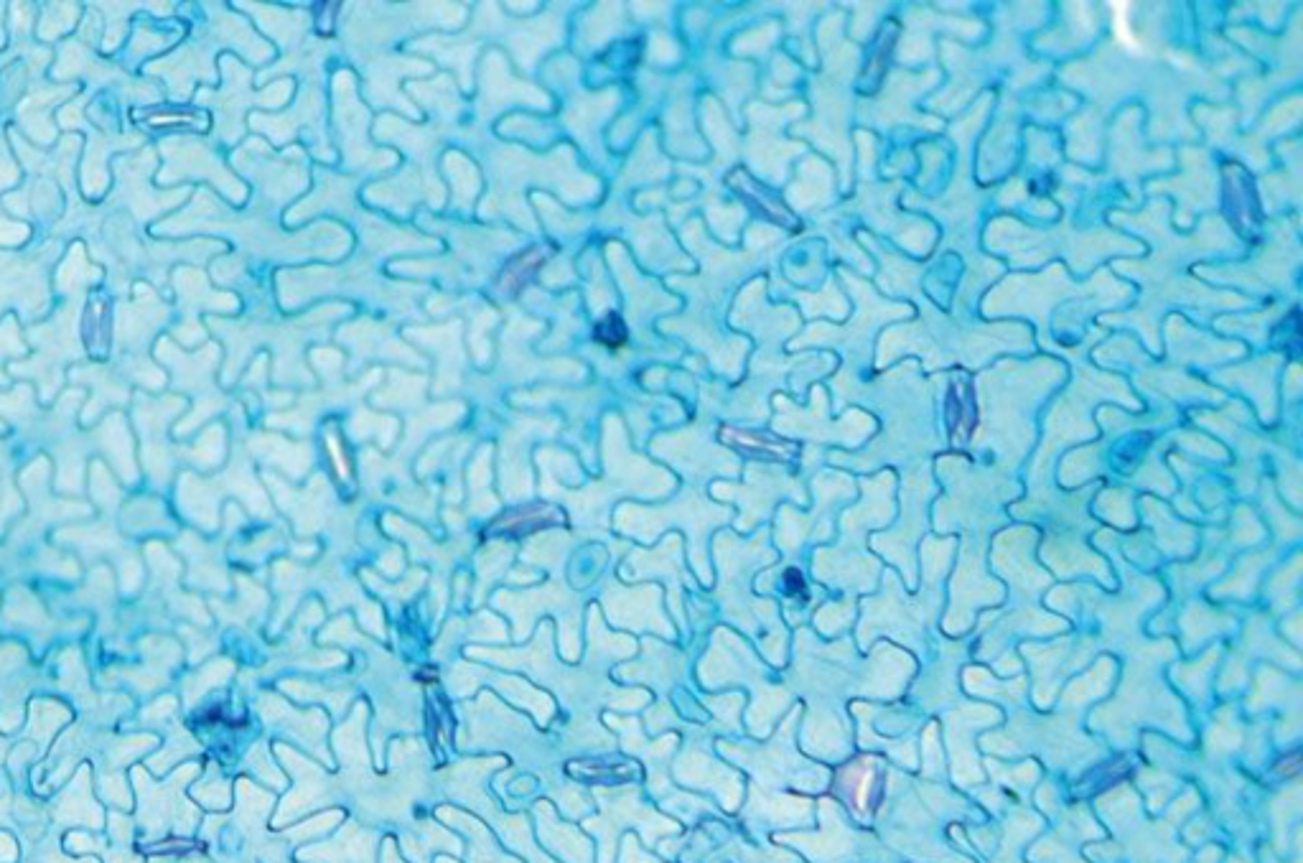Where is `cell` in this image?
<instances>
[{"label":"cell","mask_w":1303,"mask_h":863,"mask_svg":"<svg viewBox=\"0 0 1303 863\" xmlns=\"http://www.w3.org/2000/svg\"><path fill=\"white\" fill-rule=\"evenodd\" d=\"M787 586H789V594H795V589H797V591H802V578H800V573H797V571H789V573H787Z\"/></svg>","instance_id":"cell-5"},{"label":"cell","mask_w":1303,"mask_h":863,"mask_svg":"<svg viewBox=\"0 0 1303 863\" xmlns=\"http://www.w3.org/2000/svg\"><path fill=\"white\" fill-rule=\"evenodd\" d=\"M1278 772H1283V774H1296V772H1298V754H1291V757H1288V759H1283V762L1278 764Z\"/></svg>","instance_id":"cell-4"},{"label":"cell","mask_w":1303,"mask_h":863,"mask_svg":"<svg viewBox=\"0 0 1303 863\" xmlns=\"http://www.w3.org/2000/svg\"><path fill=\"white\" fill-rule=\"evenodd\" d=\"M553 522H560V515L553 507H522V510H512L504 517H499L492 525V530L494 533L525 535L537 530V527L553 525Z\"/></svg>","instance_id":"cell-1"},{"label":"cell","mask_w":1303,"mask_h":863,"mask_svg":"<svg viewBox=\"0 0 1303 863\" xmlns=\"http://www.w3.org/2000/svg\"><path fill=\"white\" fill-rule=\"evenodd\" d=\"M596 339L601 344H606V347H621V344L627 342V324L621 321L619 314H606L596 324Z\"/></svg>","instance_id":"cell-3"},{"label":"cell","mask_w":1303,"mask_h":863,"mask_svg":"<svg viewBox=\"0 0 1303 863\" xmlns=\"http://www.w3.org/2000/svg\"><path fill=\"white\" fill-rule=\"evenodd\" d=\"M548 255H550L548 247H532V250H527L525 255L515 258L507 268H504L502 278H499V286L509 293L520 291V288L530 281L532 275H535V270L548 260Z\"/></svg>","instance_id":"cell-2"}]
</instances>
